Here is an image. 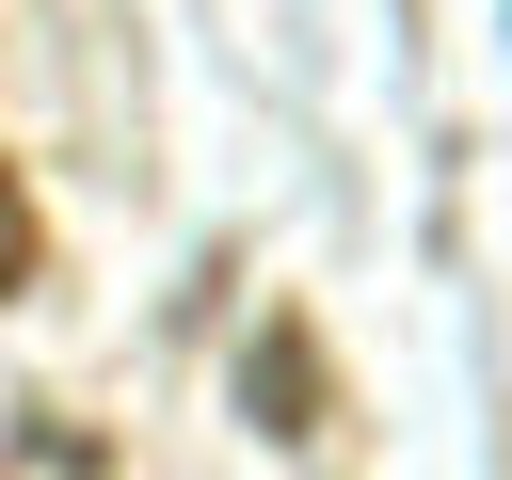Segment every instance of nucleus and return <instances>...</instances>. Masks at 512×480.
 I'll list each match as a JSON object with an SVG mask.
<instances>
[{"label": "nucleus", "mask_w": 512, "mask_h": 480, "mask_svg": "<svg viewBox=\"0 0 512 480\" xmlns=\"http://www.w3.org/2000/svg\"><path fill=\"white\" fill-rule=\"evenodd\" d=\"M240 400H272V432H320V352H304V320H272V336H256Z\"/></svg>", "instance_id": "obj_1"}, {"label": "nucleus", "mask_w": 512, "mask_h": 480, "mask_svg": "<svg viewBox=\"0 0 512 480\" xmlns=\"http://www.w3.org/2000/svg\"><path fill=\"white\" fill-rule=\"evenodd\" d=\"M32 256H48V240H32V192H16V176H0V304H16V288H32Z\"/></svg>", "instance_id": "obj_2"}]
</instances>
